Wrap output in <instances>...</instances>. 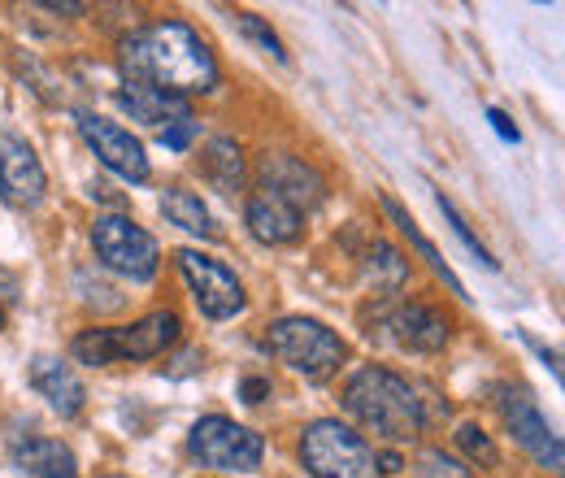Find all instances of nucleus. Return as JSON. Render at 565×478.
<instances>
[{
  "label": "nucleus",
  "mask_w": 565,
  "mask_h": 478,
  "mask_svg": "<svg viewBox=\"0 0 565 478\" xmlns=\"http://www.w3.org/2000/svg\"><path fill=\"white\" fill-rule=\"evenodd\" d=\"M118 62H122L127 83H143V87H157L183 100L205 96L222 78L210 44L188 22H152V26L131 31L118 49Z\"/></svg>",
  "instance_id": "1"
},
{
  "label": "nucleus",
  "mask_w": 565,
  "mask_h": 478,
  "mask_svg": "<svg viewBox=\"0 0 565 478\" xmlns=\"http://www.w3.org/2000/svg\"><path fill=\"white\" fill-rule=\"evenodd\" d=\"M344 410L353 413L356 422L383 439L409 444L418 439L426 426V410L418 401V392L392 374L387 365H361L353 379L344 383Z\"/></svg>",
  "instance_id": "2"
},
{
  "label": "nucleus",
  "mask_w": 565,
  "mask_h": 478,
  "mask_svg": "<svg viewBox=\"0 0 565 478\" xmlns=\"http://www.w3.org/2000/svg\"><path fill=\"white\" fill-rule=\"evenodd\" d=\"M179 340H183V318L174 309H157L131 327H87L74 336L71 352L74 361L105 370L114 361H152Z\"/></svg>",
  "instance_id": "3"
},
{
  "label": "nucleus",
  "mask_w": 565,
  "mask_h": 478,
  "mask_svg": "<svg viewBox=\"0 0 565 478\" xmlns=\"http://www.w3.org/2000/svg\"><path fill=\"white\" fill-rule=\"evenodd\" d=\"M266 348L279 357L291 374H300L305 383H327V379H335L340 365H344V357H349L344 340H340L331 327L313 322V318H279V322L266 331Z\"/></svg>",
  "instance_id": "4"
},
{
  "label": "nucleus",
  "mask_w": 565,
  "mask_h": 478,
  "mask_svg": "<svg viewBox=\"0 0 565 478\" xmlns=\"http://www.w3.org/2000/svg\"><path fill=\"white\" fill-rule=\"evenodd\" d=\"M300 461L313 478H383L379 453L335 417H318L300 435Z\"/></svg>",
  "instance_id": "5"
},
{
  "label": "nucleus",
  "mask_w": 565,
  "mask_h": 478,
  "mask_svg": "<svg viewBox=\"0 0 565 478\" xmlns=\"http://www.w3.org/2000/svg\"><path fill=\"white\" fill-rule=\"evenodd\" d=\"M92 248H96L105 270L122 274L131 283H148L157 274V266H161L157 240L127 213H100L92 222Z\"/></svg>",
  "instance_id": "6"
},
{
  "label": "nucleus",
  "mask_w": 565,
  "mask_h": 478,
  "mask_svg": "<svg viewBox=\"0 0 565 478\" xmlns=\"http://www.w3.org/2000/svg\"><path fill=\"white\" fill-rule=\"evenodd\" d=\"M188 453H192L201 466H210V470H222V475H248V470L262 466V457H266V439H262L257 431H248V426H239V422L213 413V417H201V422L192 426V435H188Z\"/></svg>",
  "instance_id": "7"
},
{
  "label": "nucleus",
  "mask_w": 565,
  "mask_h": 478,
  "mask_svg": "<svg viewBox=\"0 0 565 478\" xmlns=\"http://www.w3.org/2000/svg\"><path fill=\"white\" fill-rule=\"evenodd\" d=\"M179 270L188 278V287H192V300L201 305V314L213 318V322H226V318H235V314H244V305H248V296H244V283L235 278V270L226 266V262H217V257H205V253H196V248H179Z\"/></svg>",
  "instance_id": "8"
},
{
  "label": "nucleus",
  "mask_w": 565,
  "mask_h": 478,
  "mask_svg": "<svg viewBox=\"0 0 565 478\" xmlns=\"http://www.w3.org/2000/svg\"><path fill=\"white\" fill-rule=\"evenodd\" d=\"M74 123H78L83 144L96 152V161H100L109 174H118V179H127V183H148L143 144L131 136L127 127H118V123H109V118H100V114H92V109H78Z\"/></svg>",
  "instance_id": "9"
},
{
  "label": "nucleus",
  "mask_w": 565,
  "mask_h": 478,
  "mask_svg": "<svg viewBox=\"0 0 565 478\" xmlns=\"http://www.w3.org/2000/svg\"><path fill=\"white\" fill-rule=\"evenodd\" d=\"M257 183L266 196L291 205L296 213L318 209L327 201V179L305 157H291V152H262L257 157Z\"/></svg>",
  "instance_id": "10"
},
{
  "label": "nucleus",
  "mask_w": 565,
  "mask_h": 478,
  "mask_svg": "<svg viewBox=\"0 0 565 478\" xmlns=\"http://www.w3.org/2000/svg\"><path fill=\"white\" fill-rule=\"evenodd\" d=\"M49 192V174L35 148L13 131H0V201L13 209H35Z\"/></svg>",
  "instance_id": "11"
},
{
  "label": "nucleus",
  "mask_w": 565,
  "mask_h": 478,
  "mask_svg": "<svg viewBox=\"0 0 565 478\" xmlns=\"http://www.w3.org/2000/svg\"><path fill=\"white\" fill-rule=\"evenodd\" d=\"M500 410H504V426L513 431V439L544 466V470H562L565 453H562V439L553 435V426L544 422V413H540V405L531 401V392H504V401H500Z\"/></svg>",
  "instance_id": "12"
},
{
  "label": "nucleus",
  "mask_w": 565,
  "mask_h": 478,
  "mask_svg": "<svg viewBox=\"0 0 565 478\" xmlns=\"http://www.w3.org/2000/svg\"><path fill=\"white\" fill-rule=\"evenodd\" d=\"M387 331H392V340L401 343V348L426 352V357H430V352H444V348H448V336H452L448 318H444L435 305H423V300L396 305L392 318H387Z\"/></svg>",
  "instance_id": "13"
},
{
  "label": "nucleus",
  "mask_w": 565,
  "mask_h": 478,
  "mask_svg": "<svg viewBox=\"0 0 565 478\" xmlns=\"http://www.w3.org/2000/svg\"><path fill=\"white\" fill-rule=\"evenodd\" d=\"M9 461L13 470H22L26 478H78V457L62 439L49 435H22L9 444Z\"/></svg>",
  "instance_id": "14"
},
{
  "label": "nucleus",
  "mask_w": 565,
  "mask_h": 478,
  "mask_svg": "<svg viewBox=\"0 0 565 478\" xmlns=\"http://www.w3.org/2000/svg\"><path fill=\"white\" fill-rule=\"evenodd\" d=\"M31 387L49 401V410L62 417H78L87 405V387L62 357H35L31 361Z\"/></svg>",
  "instance_id": "15"
},
{
  "label": "nucleus",
  "mask_w": 565,
  "mask_h": 478,
  "mask_svg": "<svg viewBox=\"0 0 565 478\" xmlns=\"http://www.w3.org/2000/svg\"><path fill=\"white\" fill-rule=\"evenodd\" d=\"M244 222H248L253 240L279 248V244H291V240L300 235L305 213H296L291 205H282V201H275V196L257 192V196H248V205H244Z\"/></svg>",
  "instance_id": "16"
},
{
  "label": "nucleus",
  "mask_w": 565,
  "mask_h": 478,
  "mask_svg": "<svg viewBox=\"0 0 565 478\" xmlns=\"http://www.w3.org/2000/svg\"><path fill=\"white\" fill-rule=\"evenodd\" d=\"M118 105L143 123V127H174V123H183V118H192V109H188V100L183 96H170V92H157V87H143V83H122V92H118Z\"/></svg>",
  "instance_id": "17"
},
{
  "label": "nucleus",
  "mask_w": 565,
  "mask_h": 478,
  "mask_svg": "<svg viewBox=\"0 0 565 478\" xmlns=\"http://www.w3.org/2000/svg\"><path fill=\"white\" fill-rule=\"evenodd\" d=\"M201 174L210 179L222 196H235L244 188V179H248V166H244L239 144L226 136H213L205 144V152H201Z\"/></svg>",
  "instance_id": "18"
},
{
  "label": "nucleus",
  "mask_w": 565,
  "mask_h": 478,
  "mask_svg": "<svg viewBox=\"0 0 565 478\" xmlns=\"http://www.w3.org/2000/svg\"><path fill=\"white\" fill-rule=\"evenodd\" d=\"M383 213H387V217H392V222L401 226V235H405V240H409V244L418 248V257H423L426 266H430V270H435V274H439V278H444V287H448L452 296H461V300H470V296H466V283H461V278L452 274V266H448V262H444V257L435 253V244H430V240H426V235H423V226H418V222L409 217V209L401 205V201H392V196H383Z\"/></svg>",
  "instance_id": "19"
},
{
  "label": "nucleus",
  "mask_w": 565,
  "mask_h": 478,
  "mask_svg": "<svg viewBox=\"0 0 565 478\" xmlns=\"http://www.w3.org/2000/svg\"><path fill=\"white\" fill-rule=\"evenodd\" d=\"M161 213H166L170 226H179V231H188V235H201V240H217V235H222L217 222H213V213L205 209V201H201L196 192H188V188L161 192Z\"/></svg>",
  "instance_id": "20"
},
{
  "label": "nucleus",
  "mask_w": 565,
  "mask_h": 478,
  "mask_svg": "<svg viewBox=\"0 0 565 478\" xmlns=\"http://www.w3.org/2000/svg\"><path fill=\"white\" fill-rule=\"evenodd\" d=\"M365 278L374 283V291H401L405 287V278H409V262L387 244V240H374L370 248H365Z\"/></svg>",
  "instance_id": "21"
},
{
  "label": "nucleus",
  "mask_w": 565,
  "mask_h": 478,
  "mask_svg": "<svg viewBox=\"0 0 565 478\" xmlns=\"http://www.w3.org/2000/svg\"><path fill=\"white\" fill-rule=\"evenodd\" d=\"M435 205H439V213H444V222L452 226V235H457V240L466 244V253H470V257H475V262H479L483 270H500V262H495L492 253H488V244H483V240H479V235L470 231V222H466V217L457 213V205H452V201H448L444 192H435Z\"/></svg>",
  "instance_id": "22"
},
{
  "label": "nucleus",
  "mask_w": 565,
  "mask_h": 478,
  "mask_svg": "<svg viewBox=\"0 0 565 478\" xmlns=\"http://www.w3.org/2000/svg\"><path fill=\"white\" fill-rule=\"evenodd\" d=\"M457 448H461L475 466H483V470H495V466H500V453H495L492 435H488L483 426H475V422H461V426H457Z\"/></svg>",
  "instance_id": "23"
},
{
  "label": "nucleus",
  "mask_w": 565,
  "mask_h": 478,
  "mask_svg": "<svg viewBox=\"0 0 565 478\" xmlns=\"http://www.w3.org/2000/svg\"><path fill=\"white\" fill-rule=\"evenodd\" d=\"M235 26H239V35H244V40H253L262 53H270L279 66H287V49H282V40L266 26V22H262V18H257V13L239 9V13H235Z\"/></svg>",
  "instance_id": "24"
},
{
  "label": "nucleus",
  "mask_w": 565,
  "mask_h": 478,
  "mask_svg": "<svg viewBox=\"0 0 565 478\" xmlns=\"http://www.w3.org/2000/svg\"><path fill=\"white\" fill-rule=\"evenodd\" d=\"M418 466H423V478H475L470 466H461L457 457H448V453H439V448H426Z\"/></svg>",
  "instance_id": "25"
},
{
  "label": "nucleus",
  "mask_w": 565,
  "mask_h": 478,
  "mask_svg": "<svg viewBox=\"0 0 565 478\" xmlns=\"http://www.w3.org/2000/svg\"><path fill=\"white\" fill-rule=\"evenodd\" d=\"M196 131H201V123H196V118H183V123H174V127L161 131V144L174 148V152H183V148L196 139Z\"/></svg>",
  "instance_id": "26"
},
{
  "label": "nucleus",
  "mask_w": 565,
  "mask_h": 478,
  "mask_svg": "<svg viewBox=\"0 0 565 478\" xmlns=\"http://www.w3.org/2000/svg\"><path fill=\"white\" fill-rule=\"evenodd\" d=\"M488 123H492L495 136L504 139V144H518V139H522V131L509 123V114H504V109H488Z\"/></svg>",
  "instance_id": "27"
},
{
  "label": "nucleus",
  "mask_w": 565,
  "mask_h": 478,
  "mask_svg": "<svg viewBox=\"0 0 565 478\" xmlns=\"http://www.w3.org/2000/svg\"><path fill=\"white\" fill-rule=\"evenodd\" d=\"M239 396H244V405H262V401L270 396V383H266V379H244Z\"/></svg>",
  "instance_id": "28"
},
{
  "label": "nucleus",
  "mask_w": 565,
  "mask_h": 478,
  "mask_svg": "<svg viewBox=\"0 0 565 478\" xmlns=\"http://www.w3.org/2000/svg\"><path fill=\"white\" fill-rule=\"evenodd\" d=\"M44 9H53V13H83V4H57V0H49Z\"/></svg>",
  "instance_id": "29"
},
{
  "label": "nucleus",
  "mask_w": 565,
  "mask_h": 478,
  "mask_svg": "<svg viewBox=\"0 0 565 478\" xmlns=\"http://www.w3.org/2000/svg\"><path fill=\"white\" fill-rule=\"evenodd\" d=\"M0 331H4V309H0Z\"/></svg>",
  "instance_id": "30"
}]
</instances>
